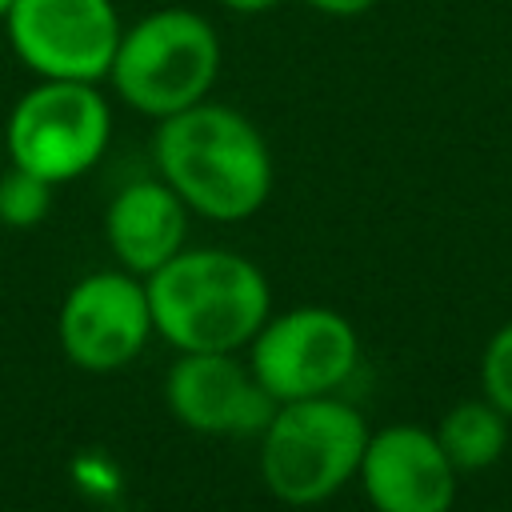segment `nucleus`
<instances>
[{
	"label": "nucleus",
	"instance_id": "7ed1b4c3",
	"mask_svg": "<svg viewBox=\"0 0 512 512\" xmlns=\"http://www.w3.org/2000/svg\"><path fill=\"white\" fill-rule=\"evenodd\" d=\"M220 36L192 8H156L120 32L108 84L140 116L164 120L208 100L220 76Z\"/></svg>",
	"mask_w": 512,
	"mask_h": 512
},
{
	"label": "nucleus",
	"instance_id": "f257e3e1",
	"mask_svg": "<svg viewBox=\"0 0 512 512\" xmlns=\"http://www.w3.org/2000/svg\"><path fill=\"white\" fill-rule=\"evenodd\" d=\"M152 164L192 216L216 224L248 220L272 196V152L264 132L240 108L216 100L156 120Z\"/></svg>",
	"mask_w": 512,
	"mask_h": 512
},
{
	"label": "nucleus",
	"instance_id": "a211bd4d",
	"mask_svg": "<svg viewBox=\"0 0 512 512\" xmlns=\"http://www.w3.org/2000/svg\"><path fill=\"white\" fill-rule=\"evenodd\" d=\"M0 160H4V120H0Z\"/></svg>",
	"mask_w": 512,
	"mask_h": 512
},
{
	"label": "nucleus",
	"instance_id": "0eeeda50",
	"mask_svg": "<svg viewBox=\"0 0 512 512\" xmlns=\"http://www.w3.org/2000/svg\"><path fill=\"white\" fill-rule=\"evenodd\" d=\"M16 60L40 80H108L124 20L112 0H16L8 20Z\"/></svg>",
	"mask_w": 512,
	"mask_h": 512
},
{
	"label": "nucleus",
	"instance_id": "9b49d317",
	"mask_svg": "<svg viewBox=\"0 0 512 512\" xmlns=\"http://www.w3.org/2000/svg\"><path fill=\"white\" fill-rule=\"evenodd\" d=\"M188 216V204L160 176H144L108 200L104 240L124 272L152 276L180 248H188Z\"/></svg>",
	"mask_w": 512,
	"mask_h": 512
},
{
	"label": "nucleus",
	"instance_id": "f3484780",
	"mask_svg": "<svg viewBox=\"0 0 512 512\" xmlns=\"http://www.w3.org/2000/svg\"><path fill=\"white\" fill-rule=\"evenodd\" d=\"M12 4H16V0H0V24L8 20V12H12Z\"/></svg>",
	"mask_w": 512,
	"mask_h": 512
},
{
	"label": "nucleus",
	"instance_id": "1a4fd4ad",
	"mask_svg": "<svg viewBox=\"0 0 512 512\" xmlns=\"http://www.w3.org/2000/svg\"><path fill=\"white\" fill-rule=\"evenodd\" d=\"M168 412L204 436H260L276 400L236 352H180L164 376Z\"/></svg>",
	"mask_w": 512,
	"mask_h": 512
},
{
	"label": "nucleus",
	"instance_id": "4468645a",
	"mask_svg": "<svg viewBox=\"0 0 512 512\" xmlns=\"http://www.w3.org/2000/svg\"><path fill=\"white\" fill-rule=\"evenodd\" d=\"M480 392L512 420V320L500 324L480 356Z\"/></svg>",
	"mask_w": 512,
	"mask_h": 512
},
{
	"label": "nucleus",
	"instance_id": "20e7f679",
	"mask_svg": "<svg viewBox=\"0 0 512 512\" xmlns=\"http://www.w3.org/2000/svg\"><path fill=\"white\" fill-rule=\"evenodd\" d=\"M364 444V416L336 392L284 400L260 432V476L284 504H320L356 476Z\"/></svg>",
	"mask_w": 512,
	"mask_h": 512
},
{
	"label": "nucleus",
	"instance_id": "423d86ee",
	"mask_svg": "<svg viewBox=\"0 0 512 512\" xmlns=\"http://www.w3.org/2000/svg\"><path fill=\"white\" fill-rule=\"evenodd\" d=\"M360 360V336L352 320L324 304H300L268 312L248 340V368L276 404L332 396Z\"/></svg>",
	"mask_w": 512,
	"mask_h": 512
},
{
	"label": "nucleus",
	"instance_id": "39448f33",
	"mask_svg": "<svg viewBox=\"0 0 512 512\" xmlns=\"http://www.w3.org/2000/svg\"><path fill=\"white\" fill-rule=\"evenodd\" d=\"M112 136V108L96 84L40 80L4 120V156L48 184L80 180L104 156Z\"/></svg>",
	"mask_w": 512,
	"mask_h": 512
},
{
	"label": "nucleus",
	"instance_id": "f8f14e48",
	"mask_svg": "<svg viewBox=\"0 0 512 512\" xmlns=\"http://www.w3.org/2000/svg\"><path fill=\"white\" fill-rule=\"evenodd\" d=\"M436 440H440V448H444V456L452 460L456 472H480V468H488L504 456L508 416L484 396L480 400H460L440 416Z\"/></svg>",
	"mask_w": 512,
	"mask_h": 512
},
{
	"label": "nucleus",
	"instance_id": "9d476101",
	"mask_svg": "<svg viewBox=\"0 0 512 512\" xmlns=\"http://www.w3.org/2000/svg\"><path fill=\"white\" fill-rule=\"evenodd\" d=\"M456 468L436 432L388 424L368 432L356 480L376 512H448L456 500Z\"/></svg>",
	"mask_w": 512,
	"mask_h": 512
},
{
	"label": "nucleus",
	"instance_id": "f03ea898",
	"mask_svg": "<svg viewBox=\"0 0 512 512\" xmlns=\"http://www.w3.org/2000/svg\"><path fill=\"white\" fill-rule=\"evenodd\" d=\"M144 288L152 332L176 352H240L272 312L268 276L232 248H180Z\"/></svg>",
	"mask_w": 512,
	"mask_h": 512
},
{
	"label": "nucleus",
	"instance_id": "dca6fc26",
	"mask_svg": "<svg viewBox=\"0 0 512 512\" xmlns=\"http://www.w3.org/2000/svg\"><path fill=\"white\" fill-rule=\"evenodd\" d=\"M216 4L228 12H240V16H260V12H272L280 0H216Z\"/></svg>",
	"mask_w": 512,
	"mask_h": 512
},
{
	"label": "nucleus",
	"instance_id": "2eb2a0df",
	"mask_svg": "<svg viewBox=\"0 0 512 512\" xmlns=\"http://www.w3.org/2000/svg\"><path fill=\"white\" fill-rule=\"evenodd\" d=\"M308 8H316L320 16H336V20H352V16H364L376 0H304Z\"/></svg>",
	"mask_w": 512,
	"mask_h": 512
},
{
	"label": "nucleus",
	"instance_id": "6e6552de",
	"mask_svg": "<svg viewBox=\"0 0 512 512\" xmlns=\"http://www.w3.org/2000/svg\"><path fill=\"white\" fill-rule=\"evenodd\" d=\"M64 356L84 372H116L132 364L152 336V308L144 276L104 268L80 276L56 316Z\"/></svg>",
	"mask_w": 512,
	"mask_h": 512
},
{
	"label": "nucleus",
	"instance_id": "ddd939ff",
	"mask_svg": "<svg viewBox=\"0 0 512 512\" xmlns=\"http://www.w3.org/2000/svg\"><path fill=\"white\" fill-rule=\"evenodd\" d=\"M52 192H56V184H48L44 176H36L20 164L0 168V224H8L16 232L44 224L52 212Z\"/></svg>",
	"mask_w": 512,
	"mask_h": 512
}]
</instances>
